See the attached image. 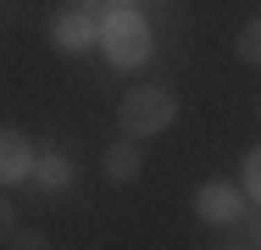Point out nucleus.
<instances>
[{"mask_svg":"<svg viewBox=\"0 0 261 250\" xmlns=\"http://www.w3.org/2000/svg\"><path fill=\"white\" fill-rule=\"evenodd\" d=\"M95 45L106 50L111 67H145L156 56V34H150V17L134 6V11H111L100 22V39Z\"/></svg>","mask_w":261,"mask_h":250,"instance_id":"nucleus-1","label":"nucleus"},{"mask_svg":"<svg viewBox=\"0 0 261 250\" xmlns=\"http://www.w3.org/2000/svg\"><path fill=\"white\" fill-rule=\"evenodd\" d=\"M172 122H178V100H172V89H161V84L128 89V95L117 100V128L128 139H156Z\"/></svg>","mask_w":261,"mask_h":250,"instance_id":"nucleus-2","label":"nucleus"},{"mask_svg":"<svg viewBox=\"0 0 261 250\" xmlns=\"http://www.w3.org/2000/svg\"><path fill=\"white\" fill-rule=\"evenodd\" d=\"M195 217L211 222V228H239V217H245V189H233V184H222V178H211L195 189Z\"/></svg>","mask_w":261,"mask_h":250,"instance_id":"nucleus-3","label":"nucleus"},{"mask_svg":"<svg viewBox=\"0 0 261 250\" xmlns=\"http://www.w3.org/2000/svg\"><path fill=\"white\" fill-rule=\"evenodd\" d=\"M95 39H100V22H95L89 11L67 6V11L50 17V45L61 50V56H84V50H95Z\"/></svg>","mask_w":261,"mask_h":250,"instance_id":"nucleus-4","label":"nucleus"},{"mask_svg":"<svg viewBox=\"0 0 261 250\" xmlns=\"http://www.w3.org/2000/svg\"><path fill=\"white\" fill-rule=\"evenodd\" d=\"M100 172H106V184H117V189H128L139 172H145V150H139V139H111V145L100 150Z\"/></svg>","mask_w":261,"mask_h":250,"instance_id":"nucleus-5","label":"nucleus"},{"mask_svg":"<svg viewBox=\"0 0 261 250\" xmlns=\"http://www.w3.org/2000/svg\"><path fill=\"white\" fill-rule=\"evenodd\" d=\"M34 172V145H28V134L22 128H0V184L11 189V184H22Z\"/></svg>","mask_w":261,"mask_h":250,"instance_id":"nucleus-6","label":"nucleus"},{"mask_svg":"<svg viewBox=\"0 0 261 250\" xmlns=\"http://www.w3.org/2000/svg\"><path fill=\"white\" fill-rule=\"evenodd\" d=\"M45 195H61L67 184H72V156H61V150H45V156H34V172H28Z\"/></svg>","mask_w":261,"mask_h":250,"instance_id":"nucleus-7","label":"nucleus"},{"mask_svg":"<svg viewBox=\"0 0 261 250\" xmlns=\"http://www.w3.org/2000/svg\"><path fill=\"white\" fill-rule=\"evenodd\" d=\"M233 50H239V61H245V67H261V17H250V22L239 28Z\"/></svg>","mask_w":261,"mask_h":250,"instance_id":"nucleus-8","label":"nucleus"},{"mask_svg":"<svg viewBox=\"0 0 261 250\" xmlns=\"http://www.w3.org/2000/svg\"><path fill=\"white\" fill-rule=\"evenodd\" d=\"M239 178H245V184H239V189H245V200H256V206H261V145H256V150H245Z\"/></svg>","mask_w":261,"mask_h":250,"instance_id":"nucleus-9","label":"nucleus"},{"mask_svg":"<svg viewBox=\"0 0 261 250\" xmlns=\"http://www.w3.org/2000/svg\"><path fill=\"white\" fill-rule=\"evenodd\" d=\"M6 250H56V245L45 239V228H17V234L6 239Z\"/></svg>","mask_w":261,"mask_h":250,"instance_id":"nucleus-10","label":"nucleus"},{"mask_svg":"<svg viewBox=\"0 0 261 250\" xmlns=\"http://www.w3.org/2000/svg\"><path fill=\"white\" fill-rule=\"evenodd\" d=\"M11 234H17V200L6 195V184H0V245H6Z\"/></svg>","mask_w":261,"mask_h":250,"instance_id":"nucleus-11","label":"nucleus"},{"mask_svg":"<svg viewBox=\"0 0 261 250\" xmlns=\"http://www.w3.org/2000/svg\"><path fill=\"white\" fill-rule=\"evenodd\" d=\"M239 228H245V245H256V250H261V206L250 211V217H239Z\"/></svg>","mask_w":261,"mask_h":250,"instance_id":"nucleus-12","label":"nucleus"},{"mask_svg":"<svg viewBox=\"0 0 261 250\" xmlns=\"http://www.w3.org/2000/svg\"><path fill=\"white\" fill-rule=\"evenodd\" d=\"M217 250H256V245H245V239H222Z\"/></svg>","mask_w":261,"mask_h":250,"instance_id":"nucleus-13","label":"nucleus"},{"mask_svg":"<svg viewBox=\"0 0 261 250\" xmlns=\"http://www.w3.org/2000/svg\"><path fill=\"white\" fill-rule=\"evenodd\" d=\"M111 11H134V0H111Z\"/></svg>","mask_w":261,"mask_h":250,"instance_id":"nucleus-14","label":"nucleus"}]
</instances>
